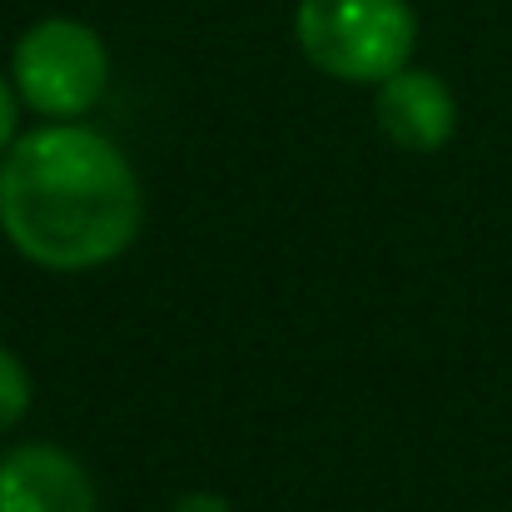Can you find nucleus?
I'll list each match as a JSON object with an SVG mask.
<instances>
[{
    "label": "nucleus",
    "instance_id": "7ed1b4c3",
    "mask_svg": "<svg viewBox=\"0 0 512 512\" xmlns=\"http://www.w3.org/2000/svg\"><path fill=\"white\" fill-rule=\"evenodd\" d=\"M10 80L45 120H80L110 85V50L85 20L50 15L15 40Z\"/></svg>",
    "mask_w": 512,
    "mask_h": 512
},
{
    "label": "nucleus",
    "instance_id": "0eeeda50",
    "mask_svg": "<svg viewBox=\"0 0 512 512\" xmlns=\"http://www.w3.org/2000/svg\"><path fill=\"white\" fill-rule=\"evenodd\" d=\"M15 90L5 85V75H0V155L10 150V140H15Z\"/></svg>",
    "mask_w": 512,
    "mask_h": 512
},
{
    "label": "nucleus",
    "instance_id": "f257e3e1",
    "mask_svg": "<svg viewBox=\"0 0 512 512\" xmlns=\"http://www.w3.org/2000/svg\"><path fill=\"white\" fill-rule=\"evenodd\" d=\"M140 219L130 160L90 125L50 120L0 155V229L40 269H100L135 244Z\"/></svg>",
    "mask_w": 512,
    "mask_h": 512
},
{
    "label": "nucleus",
    "instance_id": "6e6552de",
    "mask_svg": "<svg viewBox=\"0 0 512 512\" xmlns=\"http://www.w3.org/2000/svg\"><path fill=\"white\" fill-rule=\"evenodd\" d=\"M174 512H229V503L214 498V493H184V498L174 503Z\"/></svg>",
    "mask_w": 512,
    "mask_h": 512
},
{
    "label": "nucleus",
    "instance_id": "39448f33",
    "mask_svg": "<svg viewBox=\"0 0 512 512\" xmlns=\"http://www.w3.org/2000/svg\"><path fill=\"white\" fill-rule=\"evenodd\" d=\"M373 115H378V130H383L398 150H413V155L443 150V145L453 140V130H458L453 90H448L433 70H408V65L378 85Z\"/></svg>",
    "mask_w": 512,
    "mask_h": 512
},
{
    "label": "nucleus",
    "instance_id": "423d86ee",
    "mask_svg": "<svg viewBox=\"0 0 512 512\" xmlns=\"http://www.w3.org/2000/svg\"><path fill=\"white\" fill-rule=\"evenodd\" d=\"M25 408H30V373L10 348H0V428H15Z\"/></svg>",
    "mask_w": 512,
    "mask_h": 512
},
{
    "label": "nucleus",
    "instance_id": "20e7f679",
    "mask_svg": "<svg viewBox=\"0 0 512 512\" xmlns=\"http://www.w3.org/2000/svg\"><path fill=\"white\" fill-rule=\"evenodd\" d=\"M0 512H95V488L65 448L20 443L0 458Z\"/></svg>",
    "mask_w": 512,
    "mask_h": 512
},
{
    "label": "nucleus",
    "instance_id": "f03ea898",
    "mask_svg": "<svg viewBox=\"0 0 512 512\" xmlns=\"http://www.w3.org/2000/svg\"><path fill=\"white\" fill-rule=\"evenodd\" d=\"M299 50L314 70L348 85H383L418 45V15L408 0H299Z\"/></svg>",
    "mask_w": 512,
    "mask_h": 512
}]
</instances>
